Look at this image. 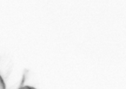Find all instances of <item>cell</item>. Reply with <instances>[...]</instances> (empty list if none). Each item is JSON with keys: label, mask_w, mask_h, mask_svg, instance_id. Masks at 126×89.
Returning <instances> with one entry per match:
<instances>
[{"label": "cell", "mask_w": 126, "mask_h": 89, "mask_svg": "<svg viewBox=\"0 0 126 89\" xmlns=\"http://www.w3.org/2000/svg\"><path fill=\"white\" fill-rule=\"evenodd\" d=\"M18 89H37L35 88V87H33V86L26 85V86H21V87H20V88Z\"/></svg>", "instance_id": "obj_2"}, {"label": "cell", "mask_w": 126, "mask_h": 89, "mask_svg": "<svg viewBox=\"0 0 126 89\" xmlns=\"http://www.w3.org/2000/svg\"><path fill=\"white\" fill-rule=\"evenodd\" d=\"M0 89H6V87H5V84L4 82L3 78L0 75Z\"/></svg>", "instance_id": "obj_1"}]
</instances>
